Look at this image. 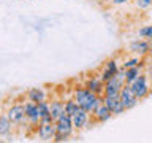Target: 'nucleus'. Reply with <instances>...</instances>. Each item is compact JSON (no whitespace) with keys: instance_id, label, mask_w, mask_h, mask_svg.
I'll return each mask as SVG.
<instances>
[{"instance_id":"nucleus-2","label":"nucleus","mask_w":152,"mask_h":143,"mask_svg":"<svg viewBox=\"0 0 152 143\" xmlns=\"http://www.w3.org/2000/svg\"><path fill=\"white\" fill-rule=\"evenodd\" d=\"M56 135H54V143H62L66 142L73 137L75 133V127H73V121H71V116L68 114H62L59 119H56Z\"/></svg>"},{"instance_id":"nucleus-16","label":"nucleus","mask_w":152,"mask_h":143,"mask_svg":"<svg viewBox=\"0 0 152 143\" xmlns=\"http://www.w3.org/2000/svg\"><path fill=\"white\" fill-rule=\"evenodd\" d=\"M124 80H125V84H132L133 81H135L138 76L141 75L142 72V67L136 65V67H132V69H124Z\"/></svg>"},{"instance_id":"nucleus-14","label":"nucleus","mask_w":152,"mask_h":143,"mask_svg":"<svg viewBox=\"0 0 152 143\" xmlns=\"http://www.w3.org/2000/svg\"><path fill=\"white\" fill-rule=\"evenodd\" d=\"M90 116H92L94 119H95V122L97 124H103V122H106V121H109V119H111L114 114L109 111V110L106 108V105L104 103H102L100 105V107L95 110V111L90 114Z\"/></svg>"},{"instance_id":"nucleus-8","label":"nucleus","mask_w":152,"mask_h":143,"mask_svg":"<svg viewBox=\"0 0 152 143\" xmlns=\"http://www.w3.org/2000/svg\"><path fill=\"white\" fill-rule=\"evenodd\" d=\"M84 88H87L90 92H94L97 95H103L104 81L102 80V76H100V75H92V76H89V78L84 81Z\"/></svg>"},{"instance_id":"nucleus-25","label":"nucleus","mask_w":152,"mask_h":143,"mask_svg":"<svg viewBox=\"0 0 152 143\" xmlns=\"http://www.w3.org/2000/svg\"><path fill=\"white\" fill-rule=\"evenodd\" d=\"M147 41H149V54H152V38H149Z\"/></svg>"},{"instance_id":"nucleus-10","label":"nucleus","mask_w":152,"mask_h":143,"mask_svg":"<svg viewBox=\"0 0 152 143\" xmlns=\"http://www.w3.org/2000/svg\"><path fill=\"white\" fill-rule=\"evenodd\" d=\"M71 121H73L75 130H84V129H87V124L90 121V113H87L86 110L81 108L78 113L71 116Z\"/></svg>"},{"instance_id":"nucleus-23","label":"nucleus","mask_w":152,"mask_h":143,"mask_svg":"<svg viewBox=\"0 0 152 143\" xmlns=\"http://www.w3.org/2000/svg\"><path fill=\"white\" fill-rule=\"evenodd\" d=\"M144 69H146V73L147 76L152 80V54L146 56V64H144Z\"/></svg>"},{"instance_id":"nucleus-21","label":"nucleus","mask_w":152,"mask_h":143,"mask_svg":"<svg viewBox=\"0 0 152 143\" xmlns=\"http://www.w3.org/2000/svg\"><path fill=\"white\" fill-rule=\"evenodd\" d=\"M138 37L146 38V40L152 38V24H149V26H142V27L138 29Z\"/></svg>"},{"instance_id":"nucleus-9","label":"nucleus","mask_w":152,"mask_h":143,"mask_svg":"<svg viewBox=\"0 0 152 143\" xmlns=\"http://www.w3.org/2000/svg\"><path fill=\"white\" fill-rule=\"evenodd\" d=\"M103 103L106 105V108L114 114V116H116V114H122L125 111V108H124L122 103H121L119 95H103Z\"/></svg>"},{"instance_id":"nucleus-7","label":"nucleus","mask_w":152,"mask_h":143,"mask_svg":"<svg viewBox=\"0 0 152 143\" xmlns=\"http://www.w3.org/2000/svg\"><path fill=\"white\" fill-rule=\"evenodd\" d=\"M128 51L133 52L135 56H140V57L149 56V41H147L146 38H136V40L130 41Z\"/></svg>"},{"instance_id":"nucleus-3","label":"nucleus","mask_w":152,"mask_h":143,"mask_svg":"<svg viewBox=\"0 0 152 143\" xmlns=\"http://www.w3.org/2000/svg\"><path fill=\"white\" fill-rule=\"evenodd\" d=\"M149 76H147L146 72H141V75L138 76V78L133 81V83L130 84V88L133 91V94L138 97V100H142V99H146L147 95L151 94V83H149Z\"/></svg>"},{"instance_id":"nucleus-22","label":"nucleus","mask_w":152,"mask_h":143,"mask_svg":"<svg viewBox=\"0 0 152 143\" xmlns=\"http://www.w3.org/2000/svg\"><path fill=\"white\" fill-rule=\"evenodd\" d=\"M135 7L141 11H146V10H151L152 8V0H133Z\"/></svg>"},{"instance_id":"nucleus-15","label":"nucleus","mask_w":152,"mask_h":143,"mask_svg":"<svg viewBox=\"0 0 152 143\" xmlns=\"http://www.w3.org/2000/svg\"><path fill=\"white\" fill-rule=\"evenodd\" d=\"M49 110H51V118L56 121V119H59L65 113V102H62L59 99H54L49 103Z\"/></svg>"},{"instance_id":"nucleus-20","label":"nucleus","mask_w":152,"mask_h":143,"mask_svg":"<svg viewBox=\"0 0 152 143\" xmlns=\"http://www.w3.org/2000/svg\"><path fill=\"white\" fill-rule=\"evenodd\" d=\"M38 113H40V121L45 118H51V110H49V102L43 100L38 102Z\"/></svg>"},{"instance_id":"nucleus-11","label":"nucleus","mask_w":152,"mask_h":143,"mask_svg":"<svg viewBox=\"0 0 152 143\" xmlns=\"http://www.w3.org/2000/svg\"><path fill=\"white\" fill-rule=\"evenodd\" d=\"M7 116L10 118V121L13 124H22L26 121V110H24V105H13V107L8 108Z\"/></svg>"},{"instance_id":"nucleus-12","label":"nucleus","mask_w":152,"mask_h":143,"mask_svg":"<svg viewBox=\"0 0 152 143\" xmlns=\"http://www.w3.org/2000/svg\"><path fill=\"white\" fill-rule=\"evenodd\" d=\"M24 110H26V119L30 124L38 127V124H40V113H38V103L35 102H28L24 105Z\"/></svg>"},{"instance_id":"nucleus-26","label":"nucleus","mask_w":152,"mask_h":143,"mask_svg":"<svg viewBox=\"0 0 152 143\" xmlns=\"http://www.w3.org/2000/svg\"><path fill=\"white\" fill-rule=\"evenodd\" d=\"M149 18L152 19V8H151V11H149Z\"/></svg>"},{"instance_id":"nucleus-18","label":"nucleus","mask_w":152,"mask_h":143,"mask_svg":"<svg viewBox=\"0 0 152 143\" xmlns=\"http://www.w3.org/2000/svg\"><path fill=\"white\" fill-rule=\"evenodd\" d=\"M11 129H13V122L10 121V118L5 114H0V137H7L11 133Z\"/></svg>"},{"instance_id":"nucleus-13","label":"nucleus","mask_w":152,"mask_h":143,"mask_svg":"<svg viewBox=\"0 0 152 143\" xmlns=\"http://www.w3.org/2000/svg\"><path fill=\"white\" fill-rule=\"evenodd\" d=\"M119 70H121V67H119L117 60L116 59H109V60L104 62V67H103L100 76H102L103 81H108V80H111L113 76H116L119 73Z\"/></svg>"},{"instance_id":"nucleus-5","label":"nucleus","mask_w":152,"mask_h":143,"mask_svg":"<svg viewBox=\"0 0 152 143\" xmlns=\"http://www.w3.org/2000/svg\"><path fill=\"white\" fill-rule=\"evenodd\" d=\"M119 99H121V103H122V107L125 108V111L127 110L135 108L138 105V102H140L138 97L133 94L130 84H124V88L121 89V92H119Z\"/></svg>"},{"instance_id":"nucleus-24","label":"nucleus","mask_w":152,"mask_h":143,"mask_svg":"<svg viewBox=\"0 0 152 143\" xmlns=\"http://www.w3.org/2000/svg\"><path fill=\"white\" fill-rule=\"evenodd\" d=\"M132 0H111V5H116V7H119V5H125V3H130Z\"/></svg>"},{"instance_id":"nucleus-6","label":"nucleus","mask_w":152,"mask_h":143,"mask_svg":"<svg viewBox=\"0 0 152 143\" xmlns=\"http://www.w3.org/2000/svg\"><path fill=\"white\" fill-rule=\"evenodd\" d=\"M37 135L40 140L43 142H51L54 140V135H56V122H40L38 124V129H37Z\"/></svg>"},{"instance_id":"nucleus-4","label":"nucleus","mask_w":152,"mask_h":143,"mask_svg":"<svg viewBox=\"0 0 152 143\" xmlns=\"http://www.w3.org/2000/svg\"><path fill=\"white\" fill-rule=\"evenodd\" d=\"M124 72H125V70L121 69L116 76H113L111 80L104 81L103 95H119L121 89L124 88V84H125V80H124Z\"/></svg>"},{"instance_id":"nucleus-1","label":"nucleus","mask_w":152,"mask_h":143,"mask_svg":"<svg viewBox=\"0 0 152 143\" xmlns=\"http://www.w3.org/2000/svg\"><path fill=\"white\" fill-rule=\"evenodd\" d=\"M73 99L76 100V103L79 105V108L86 110V111L90 113V114L103 103V95H97V94L90 92L87 88H84V86H79V88L75 89Z\"/></svg>"},{"instance_id":"nucleus-17","label":"nucleus","mask_w":152,"mask_h":143,"mask_svg":"<svg viewBox=\"0 0 152 143\" xmlns=\"http://www.w3.org/2000/svg\"><path fill=\"white\" fill-rule=\"evenodd\" d=\"M27 99L30 102H35V103L43 102V100H46V92L41 88H32L27 91Z\"/></svg>"},{"instance_id":"nucleus-19","label":"nucleus","mask_w":152,"mask_h":143,"mask_svg":"<svg viewBox=\"0 0 152 143\" xmlns=\"http://www.w3.org/2000/svg\"><path fill=\"white\" fill-rule=\"evenodd\" d=\"M79 105L76 103L75 99H68L65 102V114H68V116H73V114H76L79 111Z\"/></svg>"}]
</instances>
